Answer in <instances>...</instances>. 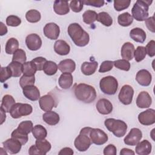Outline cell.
<instances>
[{
    "label": "cell",
    "instance_id": "obj_38",
    "mask_svg": "<svg viewBox=\"0 0 155 155\" xmlns=\"http://www.w3.org/2000/svg\"><path fill=\"white\" fill-rule=\"evenodd\" d=\"M25 18L27 21L31 23H36L40 21L41 18V13L39 11L31 9L28 10L25 14Z\"/></svg>",
    "mask_w": 155,
    "mask_h": 155
},
{
    "label": "cell",
    "instance_id": "obj_37",
    "mask_svg": "<svg viewBox=\"0 0 155 155\" xmlns=\"http://www.w3.org/2000/svg\"><path fill=\"white\" fill-rule=\"evenodd\" d=\"M8 68H10L13 77H19L22 73V64L21 63L12 61L8 65Z\"/></svg>",
    "mask_w": 155,
    "mask_h": 155
},
{
    "label": "cell",
    "instance_id": "obj_58",
    "mask_svg": "<svg viewBox=\"0 0 155 155\" xmlns=\"http://www.w3.org/2000/svg\"><path fill=\"white\" fill-rule=\"evenodd\" d=\"M135 153L131 149L127 148H122L120 151V155H125V154H129V155H134Z\"/></svg>",
    "mask_w": 155,
    "mask_h": 155
},
{
    "label": "cell",
    "instance_id": "obj_56",
    "mask_svg": "<svg viewBox=\"0 0 155 155\" xmlns=\"http://www.w3.org/2000/svg\"><path fill=\"white\" fill-rule=\"evenodd\" d=\"M28 154L30 155H42L36 145H31L28 149Z\"/></svg>",
    "mask_w": 155,
    "mask_h": 155
},
{
    "label": "cell",
    "instance_id": "obj_47",
    "mask_svg": "<svg viewBox=\"0 0 155 155\" xmlns=\"http://www.w3.org/2000/svg\"><path fill=\"white\" fill-rule=\"evenodd\" d=\"M12 76V73L8 68V67H2L1 68V77L0 81L1 83H4L7 79Z\"/></svg>",
    "mask_w": 155,
    "mask_h": 155
},
{
    "label": "cell",
    "instance_id": "obj_20",
    "mask_svg": "<svg viewBox=\"0 0 155 155\" xmlns=\"http://www.w3.org/2000/svg\"><path fill=\"white\" fill-rule=\"evenodd\" d=\"M53 10L59 15H65L69 13L70 8L68 2L67 1L56 0L54 2Z\"/></svg>",
    "mask_w": 155,
    "mask_h": 155
},
{
    "label": "cell",
    "instance_id": "obj_10",
    "mask_svg": "<svg viewBox=\"0 0 155 155\" xmlns=\"http://www.w3.org/2000/svg\"><path fill=\"white\" fill-rule=\"evenodd\" d=\"M142 137V133L137 128H133L124 139L125 144L130 146L136 145Z\"/></svg>",
    "mask_w": 155,
    "mask_h": 155
},
{
    "label": "cell",
    "instance_id": "obj_41",
    "mask_svg": "<svg viewBox=\"0 0 155 155\" xmlns=\"http://www.w3.org/2000/svg\"><path fill=\"white\" fill-rule=\"evenodd\" d=\"M33 128V125L31 120H25V121L21 122L19 124L17 128L19 131H22V133L28 134V133L32 131Z\"/></svg>",
    "mask_w": 155,
    "mask_h": 155
},
{
    "label": "cell",
    "instance_id": "obj_36",
    "mask_svg": "<svg viewBox=\"0 0 155 155\" xmlns=\"http://www.w3.org/2000/svg\"><path fill=\"white\" fill-rule=\"evenodd\" d=\"M97 21L106 27H110L113 24L111 16L105 12H102L97 14Z\"/></svg>",
    "mask_w": 155,
    "mask_h": 155
},
{
    "label": "cell",
    "instance_id": "obj_22",
    "mask_svg": "<svg viewBox=\"0 0 155 155\" xmlns=\"http://www.w3.org/2000/svg\"><path fill=\"white\" fill-rule=\"evenodd\" d=\"M54 51L61 56L67 55L70 51V45L64 40H58L54 44Z\"/></svg>",
    "mask_w": 155,
    "mask_h": 155
},
{
    "label": "cell",
    "instance_id": "obj_48",
    "mask_svg": "<svg viewBox=\"0 0 155 155\" xmlns=\"http://www.w3.org/2000/svg\"><path fill=\"white\" fill-rule=\"evenodd\" d=\"M21 23V19L17 16L10 15L6 18V24L8 26L17 27Z\"/></svg>",
    "mask_w": 155,
    "mask_h": 155
},
{
    "label": "cell",
    "instance_id": "obj_50",
    "mask_svg": "<svg viewBox=\"0 0 155 155\" xmlns=\"http://www.w3.org/2000/svg\"><path fill=\"white\" fill-rule=\"evenodd\" d=\"M31 61L35 65L37 68V71H41V70H43V67L45 63L47 62V59L45 58L39 56V57H36L34 58L33 59L31 60Z\"/></svg>",
    "mask_w": 155,
    "mask_h": 155
},
{
    "label": "cell",
    "instance_id": "obj_30",
    "mask_svg": "<svg viewBox=\"0 0 155 155\" xmlns=\"http://www.w3.org/2000/svg\"><path fill=\"white\" fill-rule=\"evenodd\" d=\"M35 145L41 153L42 155H45L51 148V143L46 139H36Z\"/></svg>",
    "mask_w": 155,
    "mask_h": 155
},
{
    "label": "cell",
    "instance_id": "obj_53",
    "mask_svg": "<svg viewBox=\"0 0 155 155\" xmlns=\"http://www.w3.org/2000/svg\"><path fill=\"white\" fill-rule=\"evenodd\" d=\"M82 2L84 4L95 7H101L105 4V1L103 0H85L82 1Z\"/></svg>",
    "mask_w": 155,
    "mask_h": 155
},
{
    "label": "cell",
    "instance_id": "obj_25",
    "mask_svg": "<svg viewBox=\"0 0 155 155\" xmlns=\"http://www.w3.org/2000/svg\"><path fill=\"white\" fill-rule=\"evenodd\" d=\"M73 78L70 73H62L58 80V84L62 89H68L73 85Z\"/></svg>",
    "mask_w": 155,
    "mask_h": 155
},
{
    "label": "cell",
    "instance_id": "obj_29",
    "mask_svg": "<svg viewBox=\"0 0 155 155\" xmlns=\"http://www.w3.org/2000/svg\"><path fill=\"white\" fill-rule=\"evenodd\" d=\"M31 132L36 139H45L47 136V131L46 128L41 125H36L34 126Z\"/></svg>",
    "mask_w": 155,
    "mask_h": 155
},
{
    "label": "cell",
    "instance_id": "obj_46",
    "mask_svg": "<svg viewBox=\"0 0 155 155\" xmlns=\"http://www.w3.org/2000/svg\"><path fill=\"white\" fill-rule=\"evenodd\" d=\"M130 3V0H115L114 1V8L116 11L120 12L127 8Z\"/></svg>",
    "mask_w": 155,
    "mask_h": 155
},
{
    "label": "cell",
    "instance_id": "obj_33",
    "mask_svg": "<svg viewBox=\"0 0 155 155\" xmlns=\"http://www.w3.org/2000/svg\"><path fill=\"white\" fill-rule=\"evenodd\" d=\"M19 47L18 41L14 38H10L6 42L5 44V52L8 54H13Z\"/></svg>",
    "mask_w": 155,
    "mask_h": 155
},
{
    "label": "cell",
    "instance_id": "obj_31",
    "mask_svg": "<svg viewBox=\"0 0 155 155\" xmlns=\"http://www.w3.org/2000/svg\"><path fill=\"white\" fill-rule=\"evenodd\" d=\"M15 104V100L13 97L10 94H5L3 96L1 107L7 113H10L12 106Z\"/></svg>",
    "mask_w": 155,
    "mask_h": 155
},
{
    "label": "cell",
    "instance_id": "obj_17",
    "mask_svg": "<svg viewBox=\"0 0 155 155\" xmlns=\"http://www.w3.org/2000/svg\"><path fill=\"white\" fill-rule=\"evenodd\" d=\"M136 80L138 84L142 86L147 87L150 85L152 81L151 73L145 69L139 70L136 76Z\"/></svg>",
    "mask_w": 155,
    "mask_h": 155
},
{
    "label": "cell",
    "instance_id": "obj_32",
    "mask_svg": "<svg viewBox=\"0 0 155 155\" xmlns=\"http://www.w3.org/2000/svg\"><path fill=\"white\" fill-rule=\"evenodd\" d=\"M117 22L122 27H128L133 23V18L129 13L125 12L118 16Z\"/></svg>",
    "mask_w": 155,
    "mask_h": 155
},
{
    "label": "cell",
    "instance_id": "obj_5",
    "mask_svg": "<svg viewBox=\"0 0 155 155\" xmlns=\"http://www.w3.org/2000/svg\"><path fill=\"white\" fill-rule=\"evenodd\" d=\"M91 128V127H84L82 128L79 134L76 137L74 141V145L79 151H85L90 147L91 141L89 137V133Z\"/></svg>",
    "mask_w": 155,
    "mask_h": 155
},
{
    "label": "cell",
    "instance_id": "obj_7",
    "mask_svg": "<svg viewBox=\"0 0 155 155\" xmlns=\"http://www.w3.org/2000/svg\"><path fill=\"white\" fill-rule=\"evenodd\" d=\"M33 111V108L28 104L15 103L10 109V114L14 119L30 115Z\"/></svg>",
    "mask_w": 155,
    "mask_h": 155
},
{
    "label": "cell",
    "instance_id": "obj_13",
    "mask_svg": "<svg viewBox=\"0 0 155 155\" xmlns=\"http://www.w3.org/2000/svg\"><path fill=\"white\" fill-rule=\"evenodd\" d=\"M44 35L48 39L51 40L57 39L59 36V27L54 22L47 23L43 29Z\"/></svg>",
    "mask_w": 155,
    "mask_h": 155
},
{
    "label": "cell",
    "instance_id": "obj_19",
    "mask_svg": "<svg viewBox=\"0 0 155 155\" xmlns=\"http://www.w3.org/2000/svg\"><path fill=\"white\" fill-rule=\"evenodd\" d=\"M136 105L140 108H146L150 107L152 103V99L149 93L147 91H141L136 99Z\"/></svg>",
    "mask_w": 155,
    "mask_h": 155
},
{
    "label": "cell",
    "instance_id": "obj_1",
    "mask_svg": "<svg viewBox=\"0 0 155 155\" xmlns=\"http://www.w3.org/2000/svg\"><path fill=\"white\" fill-rule=\"evenodd\" d=\"M68 34L74 44L78 47L87 45L90 41V36L82 27L78 23H72L68 27Z\"/></svg>",
    "mask_w": 155,
    "mask_h": 155
},
{
    "label": "cell",
    "instance_id": "obj_3",
    "mask_svg": "<svg viewBox=\"0 0 155 155\" xmlns=\"http://www.w3.org/2000/svg\"><path fill=\"white\" fill-rule=\"evenodd\" d=\"M152 2L153 1L137 0L131 9L133 18L137 21H143L147 19L149 15V6Z\"/></svg>",
    "mask_w": 155,
    "mask_h": 155
},
{
    "label": "cell",
    "instance_id": "obj_6",
    "mask_svg": "<svg viewBox=\"0 0 155 155\" xmlns=\"http://www.w3.org/2000/svg\"><path fill=\"white\" fill-rule=\"evenodd\" d=\"M99 87L103 93L108 95H113L117 90L118 82L114 77L107 76L101 79Z\"/></svg>",
    "mask_w": 155,
    "mask_h": 155
},
{
    "label": "cell",
    "instance_id": "obj_40",
    "mask_svg": "<svg viewBox=\"0 0 155 155\" xmlns=\"http://www.w3.org/2000/svg\"><path fill=\"white\" fill-rule=\"evenodd\" d=\"M11 136L12 138H14L20 142L22 145L25 144L27 141L28 140V134L22 133V131H19L18 128L14 130L11 134Z\"/></svg>",
    "mask_w": 155,
    "mask_h": 155
},
{
    "label": "cell",
    "instance_id": "obj_39",
    "mask_svg": "<svg viewBox=\"0 0 155 155\" xmlns=\"http://www.w3.org/2000/svg\"><path fill=\"white\" fill-rule=\"evenodd\" d=\"M83 21L87 24H91L97 21V14L93 10H87L82 15Z\"/></svg>",
    "mask_w": 155,
    "mask_h": 155
},
{
    "label": "cell",
    "instance_id": "obj_23",
    "mask_svg": "<svg viewBox=\"0 0 155 155\" xmlns=\"http://www.w3.org/2000/svg\"><path fill=\"white\" fill-rule=\"evenodd\" d=\"M76 68L75 62L71 59L61 61L58 64V69L62 73H73Z\"/></svg>",
    "mask_w": 155,
    "mask_h": 155
},
{
    "label": "cell",
    "instance_id": "obj_26",
    "mask_svg": "<svg viewBox=\"0 0 155 155\" xmlns=\"http://www.w3.org/2000/svg\"><path fill=\"white\" fill-rule=\"evenodd\" d=\"M130 37L135 42L143 43L145 41L147 35L145 31L139 27L133 28L130 32Z\"/></svg>",
    "mask_w": 155,
    "mask_h": 155
},
{
    "label": "cell",
    "instance_id": "obj_45",
    "mask_svg": "<svg viewBox=\"0 0 155 155\" xmlns=\"http://www.w3.org/2000/svg\"><path fill=\"white\" fill-rule=\"evenodd\" d=\"M113 65L116 68L121 70L127 71L130 69V63L128 61L124 59L113 61Z\"/></svg>",
    "mask_w": 155,
    "mask_h": 155
},
{
    "label": "cell",
    "instance_id": "obj_4",
    "mask_svg": "<svg viewBox=\"0 0 155 155\" xmlns=\"http://www.w3.org/2000/svg\"><path fill=\"white\" fill-rule=\"evenodd\" d=\"M104 124L107 129L112 132L113 134L117 137H123L127 130V124L119 119H115L114 118H108L105 119Z\"/></svg>",
    "mask_w": 155,
    "mask_h": 155
},
{
    "label": "cell",
    "instance_id": "obj_9",
    "mask_svg": "<svg viewBox=\"0 0 155 155\" xmlns=\"http://www.w3.org/2000/svg\"><path fill=\"white\" fill-rule=\"evenodd\" d=\"M134 94L133 87L129 85H124L120 90L118 98L121 103L124 105H130L132 102Z\"/></svg>",
    "mask_w": 155,
    "mask_h": 155
},
{
    "label": "cell",
    "instance_id": "obj_28",
    "mask_svg": "<svg viewBox=\"0 0 155 155\" xmlns=\"http://www.w3.org/2000/svg\"><path fill=\"white\" fill-rule=\"evenodd\" d=\"M98 66V63L96 61L84 62L81 65V70L82 73L86 76H90L95 73Z\"/></svg>",
    "mask_w": 155,
    "mask_h": 155
},
{
    "label": "cell",
    "instance_id": "obj_59",
    "mask_svg": "<svg viewBox=\"0 0 155 155\" xmlns=\"http://www.w3.org/2000/svg\"><path fill=\"white\" fill-rule=\"evenodd\" d=\"M0 25H1V29H0V35L1 36H3L4 35H6L8 30H7V27L4 24V23L2 22H0Z\"/></svg>",
    "mask_w": 155,
    "mask_h": 155
},
{
    "label": "cell",
    "instance_id": "obj_24",
    "mask_svg": "<svg viewBox=\"0 0 155 155\" xmlns=\"http://www.w3.org/2000/svg\"><path fill=\"white\" fill-rule=\"evenodd\" d=\"M151 149V143L147 140H143L136 145L135 151L139 155H148L150 154Z\"/></svg>",
    "mask_w": 155,
    "mask_h": 155
},
{
    "label": "cell",
    "instance_id": "obj_60",
    "mask_svg": "<svg viewBox=\"0 0 155 155\" xmlns=\"http://www.w3.org/2000/svg\"><path fill=\"white\" fill-rule=\"evenodd\" d=\"M1 125L3 124V122L5 120L6 118V114H5V111L4 110V109L1 107Z\"/></svg>",
    "mask_w": 155,
    "mask_h": 155
},
{
    "label": "cell",
    "instance_id": "obj_49",
    "mask_svg": "<svg viewBox=\"0 0 155 155\" xmlns=\"http://www.w3.org/2000/svg\"><path fill=\"white\" fill-rule=\"evenodd\" d=\"M69 5L73 12L75 13H79L82 10L84 3L81 1L73 0L70 2Z\"/></svg>",
    "mask_w": 155,
    "mask_h": 155
},
{
    "label": "cell",
    "instance_id": "obj_42",
    "mask_svg": "<svg viewBox=\"0 0 155 155\" xmlns=\"http://www.w3.org/2000/svg\"><path fill=\"white\" fill-rule=\"evenodd\" d=\"M147 55V51L145 47L138 46L134 52V57L135 61L139 62L143 60Z\"/></svg>",
    "mask_w": 155,
    "mask_h": 155
},
{
    "label": "cell",
    "instance_id": "obj_43",
    "mask_svg": "<svg viewBox=\"0 0 155 155\" xmlns=\"http://www.w3.org/2000/svg\"><path fill=\"white\" fill-rule=\"evenodd\" d=\"M27 56L25 52L22 49H18L13 55L12 61L18 62L19 63L24 64L26 62Z\"/></svg>",
    "mask_w": 155,
    "mask_h": 155
},
{
    "label": "cell",
    "instance_id": "obj_12",
    "mask_svg": "<svg viewBox=\"0 0 155 155\" xmlns=\"http://www.w3.org/2000/svg\"><path fill=\"white\" fill-rule=\"evenodd\" d=\"M3 148L9 154H15L18 153L22 147V144L14 138L8 139L2 143Z\"/></svg>",
    "mask_w": 155,
    "mask_h": 155
},
{
    "label": "cell",
    "instance_id": "obj_54",
    "mask_svg": "<svg viewBox=\"0 0 155 155\" xmlns=\"http://www.w3.org/2000/svg\"><path fill=\"white\" fill-rule=\"evenodd\" d=\"M117 153L116 147L113 144H109L104 150V155H116Z\"/></svg>",
    "mask_w": 155,
    "mask_h": 155
},
{
    "label": "cell",
    "instance_id": "obj_14",
    "mask_svg": "<svg viewBox=\"0 0 155 155\" xmlns=\"http://www.w3.org/2000/svg\"><path fill=\"white\" fill-rule=\"evenodd\" d=\"M25 44L27 48L31 51L39 50L42 45L41 37L36 33H31L25 38Z\"/></svg>",
    "mask_w": 155,
    "mask_h": 155
},
{
    "label": "cell",
    "instance_id": "obj_57",
    "mask_svg": "<svg viewBox=\"0 0 155 155\" xmlns=\"http://www.w3.org/2000/svg\"><path fill=\"white\" fill-rule=\"evenodd\" d=\"M74 152L73 150L71 148L69 147H65L63 148L60 150V151L58 153V154H65V155H72L73 154Z\"/></svg>",
    "mask_w": 155,
    "mask_h": 155
},
{
    "label": "cell",
    "instance_id": "obj_21",
    "mask_svg": "<svg viewBox=\"0 0 155 155\" xmlns=\"http://www.w3.org/2000/svg\"><path fill=\"white\" fill-rule=\"evenodd\" d=\"M134 47L132 43L130 42L124 43L121 48L120 53L122 58L127 61L132 60L134 57Z\"/></svg>",
    "mask_w": 155,
    "mask_h": 155
},
{
    "label": "cell",
    "instance_id": "obj_44",
    "mask_svg": "<svg viewBox=\"0 0 155 155\" xmlns=\"http://www.w3.org/2000/svg\"><path fill=\"white\" fill-rule=\"evenodd\" d=\"M35 82V76H26L23 74L19 79V85L22 88L26 86L33 85Z\"/></svg>",
    "mask_w": 155,
    "mask_h": 155
},
{
    "label": "cell",
    "instance_id": "obj_11",
    "mask_svg": "<svg viewBox=\"0 0 155 155\" xmlns=\"http://www.w3.org/2000/svg\"><path fill=\"white\" fill-rule=\"evenodd\" d=\"M139 122L143 125L148 126L155 123V110L149 108L141 112L138 115Z\"/></svg>",
    "mask_w": 155,
    "mask_h": 155
},
{
    "label": "cell",
    "instance_id": "obj_52",
    "mask_svg": "<svg viewBox=\"0 0 155 155\" xmlns=\"http://www.w3.org/2000/svg\"><path fill=\"white\" fill-rule=\"evenodd\" d=\"M147 54L151 58L155 55V41L151 40L146 45L145 47Z\"/></svg>",
    "mask_w": 155,
    "mask_h": 155
},
{
    "label": "cell",
    "instance_id": "obj_8",
    "mask_svg": "<svg viewBox=\"0 0 155 155\" xmlns=\"http://www.w3.org/2000/svg\"><path fill=\"white\" fill-rule=\"evenodd\" d=\"M89 137L91 143L97 145L105 143L108 139L107 134L99 128H91L89 133Z\"/></svg>",
    "mask_w": 155,
    "mask_h": 155
},
{
    "label": "cell",
    "instance_id": "obj_51",
    "mask_svg": "<svg viewBox=\"0 0 155 155\" xmlns=\"http://www.w3.org/2000/svg\"><path fill=\"white\" fill-rule=\"evenodd\" d=\"M113 61H105L102 62L99 69V72L100 73H105L112 70L113 67Z\"/></svg>",
    "mask_w": 155,
    "mask_h": 155
},
{
    "label": "cell",
    "instance_id": "obj_2",
    "mask_svg": "<svg viewBox=\"0 0 155 155\" xmlns=\"http://www.w3.org/2000/svg\"><path fill=\"white\" fill-rule=\"evenodd\" d=\"M74 93L77 99L86 104L93 102L97 96L94 88L84 83L78 84L74 88Z\"/></svg>",
    "mask_w": 155,
    "mask_h": 155
},
{
    "label": "cell",
    "instance_id": "obj_35",
    "mask_svg": "<svg viewBox=\"0 0 155 155\" xmlns=\"http://www.w3.org/2000/svg\"><path fill=\"white\" fill-rule=\"evenodd\" d=\"M37 68L34 63L31 61L25 62L22 64V73L26 76H35Z\"/></svg>",
    "mask_w": 155,
    "mask_h": 155
},
{
    "label": "cell",
    "instance_id": "obj_27",
    "mask_svg": "<svg viewBox=\"0 0 155 155\" xmlns=\"http://www.w3.org/2000/svg\"><path fill=\"white\" fill-rule=\"evenodd\" d=\"M42 119L48 125H55L59 123L60 117L57 113L51 110L43 114Z\"/></svg>",
    "mask_w": 155,
    "mask_h": 155
},
{
    "label": "cell",
    "instance_id": "obj_18",
    "mask_svg": "<svg viewBox=\"0 0 155 155\" xmlns=\"http://www.w3.org/2000/svg\"><path fill=\"white\" fill-rule=\"evenodd\" d=\"M22 92L24 96L31 101H38L41 97L39 89L34 85L25 87L22 88Z\"/></svg>",
    "mask_w": 155,
    "mask_h": 155
},
{
    "label": "cell",
    "instance_id": "obj_34",
    "mask_svg": "<svg viewBox=\"0 0 155 155\" xmlns=\"http://www.w3.org/2000/svg\"><path fill=\"white\" fill-rule=\"evenodd\" d=\"M58 69V66L57 64L51 61H47V62L45 63L44 67H43V71L48 76H52L56 74Z\"/></svg>",
    "mask_w": 155,
    "mask_h": 155
},
{
    "label": "cell",
    "instance_id": "obj_55",
    "mask_svg": "<svg viewBox=\"0 0 155 155\" xmlns=\"http://www.w3.org/2000/svg\"><path fill=\"white\" fill-rule=\"evenodd\" d=\"M145 25L147 28L151 31L152 33L155 32V27H154V16L150 17L145 20Z\"/></svg>",
    "mask_w": 155,
    "mask_h": 155
},
{
    "label": "cell",
    "instance_id": "obj_16",
    "mask_svg": "<svg viewBox=\"0 0 155 155\" xmlns=\"http://www.w3.org/2000/svg\"><path fill=\"white\" fill-rule=\"evenodd\" d=\"M96 107L97 111L104 115L109 114L113 111V105L111 102L105 98L100 99L97 102Z\"/></svg>",
    "mask_w": 155,
    "mask_h": 155
},
{
    "label": "cell",
    "instance_id": "obj_15",
    "mask_svg": "<svg viewBox=\"0 0 155 155\" xmlns=\"http://www.w3.org/2000/svg\"><path fill=\"white\" fill-rule=\"evenodd\" d=\"M39 107L44 111H51L53 107H56L55 101L50 94H45L39 98Z\"/></svg>",
    "mask_w": 155,
    "mask_h": 155
}]
</instances>
